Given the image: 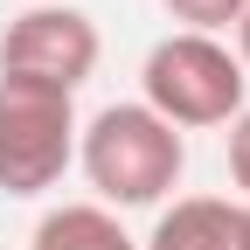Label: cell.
I'll return each mask as SVG.
<instances>
[{"mask_svg":"<svg viewBox=\"0 0 250 250\" xmlns=\"http://www.w3.org/2000/svg\"><path fill=\"white\" fill-rule=\"evenodd\" d=\"M77 167L90 181L98 208H153L174 195V181L188 167V139L167 118H153L139 98L132 104H104L90 125H77Z\"/></svg>","mask_w":250,"mask_h":250,"instance_id":"1","label":"cell"},{"mask_svg":"<svg viewBox=\"0 0 250 250\" xmlns=\"http://www.w3.org/2000/svg\"><path fill=\"white\" fill-rule=\"evenodd\" d=\"M139 104L167 118L174 132H202V125H229L250 104V77L223 35H160L139 62Z\"/></svg>","mask_w":250,"mask_h":250,"instance_id":"2","label":"cell"},{"mask_svg":"<svg viewBox=\"0 0 250 250\" xmlns=\"http://www.w3.org/2000/svg\"><path fill=\"white\" fill-rule=\"evenodd\" d=\"M77 167V98L56 83L0 77V188L49 195Z\"/></svg>","mask_w":250,"mask_h":250,"instance_id":"3","label":"cell"},{"mask_svg":"<svg viewBox=\"0 0 250 250\" xmlns=\"http://www.w3.org/2000/svg\"><path fill=\"white\" fill-rule=\"evenodd\" d=\"M98 21L70 0H28V7L0 28V77H28V83H56V90H77L98 70Z\"/></svg>","mask_w":250,"mask_h":250,"instance_id":"4","label":"cell"},{"mask_svg":"<svg viewBox=\"0 0 250 250\" xmlns=\"http://www.w3.org/2000/svg\"><path fill=\"white\" fill-rule=\"evenodd\" d=\"M139 250H243V202H229V195H174Z\"/></svg>","mask_w":250,"mask_h":250,"instance_id":"5","label":"cell"},{"mask_svg":"<svg viewBox=\"0 0 250 250\" xmlns=\"http://www.w3.org/2000/svg\"><path fill=\"white\" fill-rule=\"evenodd\" d=\"M28 250H139V236H125V223L98 202H62L35 223Z\"/></svg>","mask_w":250,"mask_h":250,"instance_id":"6","label":"cell"},{"mask_svg":"<svg viewBox=\"0 0 250 250\" xmlns=\"http://www.w3.org/2000/svg\"><path fill=\"white\" fill-rule=\"evenodd\" d=\"M160 7L188 28V35H223V28H236V21H243L250 0H160Z\"/></svg>","mask_w":250,"mask_h":250,"instance_id":"7","label":"cell"},{"mask_svg":"<svg viewBox=\"0 0 250 250\" xmlns=\"http://www.w3.org/2000/svg\"><path fill=\"white\" fill-rule=\"evenodd\" d=\"M229 181H236V202H250V104L229 118Z\"/></svg>","mask_w":250,"mask_h":250,"instance_id":"8","label":"cell"},{"mask_svg":"<svg viewBox=\"0 0 250 250\" xmlns=\"http://www.w3.org/2000/svg\"><path fill=\"white\" fill-rule=\"evenodd\" d=\"M236 62H243V77H250V7H243V21H236Z\"/></svg>","mask_w":250,"mask_h":250,"instance_id":"9","label":"cell"},{"mask_svg":"<svg viewBox=\"0 0 250 250\" xmlns=\"http://www.w3.org/2000/svg\"><path fill=\"white\" fill-rule=\"evenodd\" d=\"M243 250H250V202H243Z\"/></svg>","mask_w":250,"mask_h":250,"instance_id":"10","label":"cell"}]
</instances>
